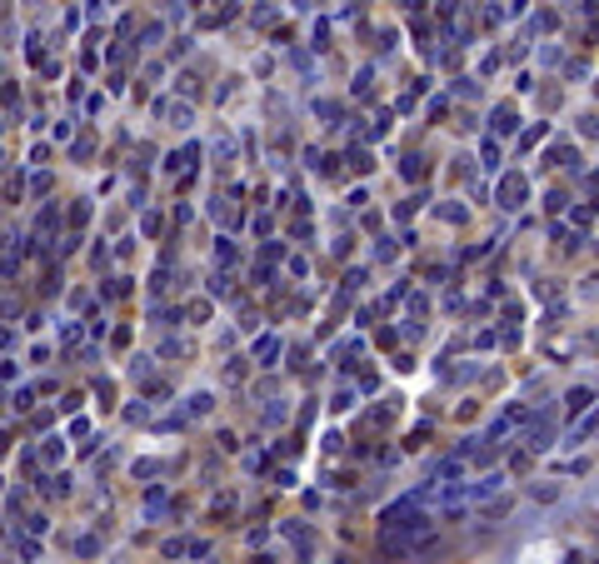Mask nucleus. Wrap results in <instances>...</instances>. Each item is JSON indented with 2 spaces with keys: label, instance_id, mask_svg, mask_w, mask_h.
I'll list each match as a JSON object with an SVG mask.
<instances>
[{
  "label": "nucleus",
  "instance_id": "1",
  "mask_svg": "<svg viewBox=\"0 0 599 564\" xmlns=\"http://www.w3.org/2000/svg\"><path fill=\"white\" fill-rule=\"evenodd\" d=\"M549 434H554V415H545L540 425H534V429H529V440H524V445H529V450H545V445H549Z\"/></svg>",
  "mask_w": 599,
  "mask_h": 564
},
{
  "label": "nucleus",
  "instance_id": "2",
  "mask_svg": "<svg viewBox=\"0 0 599 564\" xmlns=\"http://www.w3.org/2000/svg\"><path fill=\"white\" fill-rule=\"evenodd\" d=\"M499 195L510 200V205H520V200H524V180H520V175H510V180L499 185Z\"/></svg>",
  "mask_w": 599,
  "mask_h": 564
},
{
  "label": "nucleus",
  "instance_id": "3",
  "mask_svg": "<svg viewBox=\"0 0 599 564\" xmlns=\"http://www.w3.org/2000/svg\"><path fill=\"white\" fill-rule=\"evenodd\" d=\"M589 399H594V390H570L564 404H570V410H589Z\"/></svg>",
  "mask_w": 599,
  "mask_h": 564
}]
</instances>
